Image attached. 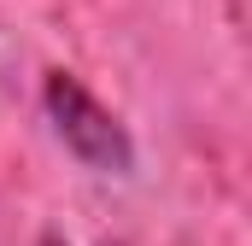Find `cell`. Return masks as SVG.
<instances>
[{
  "mask_svg": "<svg viewBox=\"0 0 252 246\" xmlns=\"http://www.w3.org/2000/svg\"><path fill=\"white\" fill-rule=\"evenodd\" d=\"M41 246H70V241H64V235H53V229H47V235H41Z\"/></svg>",
  "mask_w": 252,
  "mask_h": 246,
  "instance_id": "2",
  "label": "cell"
},
{
  "mask_svg": "<svg viewBox=\"0 0 252 246\" xmlns=\"http://www.w3.org/2000/svg\"><path fill=\"white\" fill-rule=\"evenodd\" d=\"M41 112L53 123V135L64 141V153L82 158L88 170H100V176H129V170H135V141H129V129L118 123L112 106H100V94H94L82 76L47 70V76H41Z\"/></svg>",
  "mask_w": 252,
  "mask_h": 246,
  "instance_id": "1",
  "label": "cell"
}]
</instances>
